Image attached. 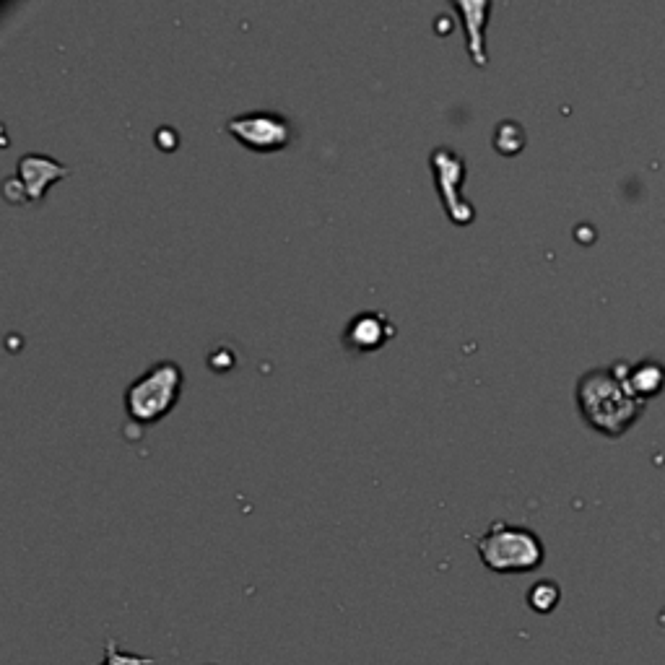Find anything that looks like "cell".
<instances>
[{
  "mask_svg": "<svg viewBox=\"0 0 665 665\" xmlns=\"http://www.w3.org/2000/svg\"><path fill=\"white\" fill-rule=\"evenodd\" d=\"M619 372V369H616ZM624 385L637 401H650L663 390L665 385V369L655 362H642L637 367H629L627 375H621Z\"/></svg>",
  "mask_w": 665,
  "mask_h": 665,
  "instance_id": "9",
  "label": "cell"
},
{
  "mask_svg": "<svg viewBox=\"0 0 665 665\" xmlns=\"http://www.w3.org/2000/svg\"><path fill=\"white\" fill-rule=\"evenodd\" d=\"M429 164H432L434 185H437V193L442 195V203H445L450 221L458 226H468L476 219V208L465 201L463 193H460L465 180V159L458 151L440 146V149L432 151Z\"/></svg>",
  "mask_w": 665,
  "mask_h": 665,
  "instance_id": "4",
  "label": "cell"
},
{
  "mask_svg": "<svg viewBox=\"0 0 665 665\" xmlns=\"http://www.w3.org/2000/svg\"><path fill=\"white\" fill-rule=\"evenodd\" d=\"M395 336V325L390 323V317L385 312H359L349 323L343 341L354 351H375L380 349L382 343Z\"/></svg>",
  "mask_w": 665,
  "mask_h": 665,
  "instance_id": "7",
  "label": "cell"
},
{
  "mask_svg": "<svg viewBox=\"0 0 665 665\" xmlns=\"http://www.w3.org/2000/svg\"><path fill=\"white\" fill-rule=\"evenodd\" d=\"M154 658H146V655L136 653H125L117 647L115 640H107L104 645V660L99 665H154Z\"/></svg>",
  "mask_w": 665,
  "mask_h": 665,
  "instance_id": "12",
  "label": "cell"
},
{
  "mask_svg": "<svg viewBox=\"0 0 665 665\" xmlns=\"http://www.w3.org/2000/svg\"><path fill=\"white\" fill-rule=\"evenodd\" d=\"M525 143V136H523V128L517 123H502L497 128V133H494V146H497V151H502V154H517V151L523 149Z\"/></svg>",
  "mask_w": 665,
  "mask_h": 665,
  "instance_id": "11",
  "label": "cell"
},
{
  "mask_svg": "<svg viewBox=\"0 0 665 665\" xmlns=\"http://www.w3.org/2000/svg\"><path fill=\"white\" fill-rule=\"evenodd\" d=\"M182 388V369L177 362H159L146 369L125 390V411L136 424H156L175 408Z\"/></svg>",
  "mask_w": 665,
  "mask_h": 665,
  "instance_id": "3",
  "label": "cell"
},
{
  "mask_svg": "<svg viewBox=\"0 0 665 665\" xmlns=\"http://www.w3.org/2000/svg\"><path fill=\"white\" fill-rule=\"evenodd\" d=\"M577 406L595 432L621 437L640 419L645 403L629 393L616 369H593L577 382Z\"/></svg>",
  "mask_w": 665,
  "mask_h": 665,
  "instance_id": "1",
  "label": "cell"
},
{
  "mask_svg": "<svg viewBox=\"0 0 665 665\" xmlns=\"http://www.w3.org/2000/svg\"><path fill=\"white\" fill-rule=\"evenodd\" d=\"M559 601H562V588H559L554 580H538L536 585L528 590V606L541 616L551 614V611L559 606Z\"/></svg>",
  "mask_w": 665,
  "mask_h": 665,
  "instance_id": "10",
  "label": "cell"
},
{
  "mask_svg": "<svg viewBox=\"0 0 665 665\" xmlns=\"http://www.w3.org/2000/svg\"><path fill=\"white\" fill-rule=\"evenodd\" d=\"M478 559L497 575H525L536 572L546 559L543 541L530 528L494 520L476 541Z\"/></svg>",
  "mask_w": 665,
  "mask_h": 665,
  "instance_id": "2",
  "label": "cell"
},
{
  "mask_svg": "<svg viewBox=\"0 0 665 665\" xmlns=\"http://www.w3.org/2000/svg\"><path fill=\"white\" fill-rule=\"evenodd\" d=\"M226 130L237 138L242 146L252 151H281L291 141V125L286 117L268 110L245 112V115L232 117L226 123Z\"/></svg>",
  "mask_w": 665,
  "mask_h": 665,
  "instance_id": "5",
  "label": "cell"
},
{
  "mask_svg": "<svg viewBox=\"0 0 665 665\" xmlns=\"http://www.w3.org/2000/svg\"><path fill=\"white\" fill-rule=\"evenodd\" d=\"M65 175H71V169L65 167V164L55 162V159L47 154H24L19 159V164H16V177H19V182L24 185L26 198L32 203L42 201L52 182Z\"/></svg>",
  "mask_w": 665,
  "mask_h": 665,
  "instance_id": "6",
  "label": "cell"
},
{
  "mask_svg": "<svg viewBox=\"0 0 665 665\" xmlns=\"http://www.w3.org/2000/svg\"><path fill=\"white\" fill-rule=\"evenodd\" d=\"M452 8L463 16L465 34H468V52H471L473 65L484 68L489 63L486 55V24H489V0H452Z\"/></svg>",
  "mask_w": 665,
  "mask_h": 665,
  "instance_id": "8",
  "label": "cell"
}]
</instances>
